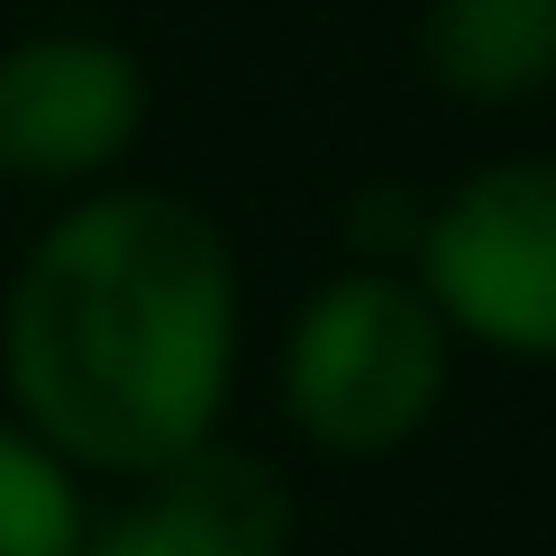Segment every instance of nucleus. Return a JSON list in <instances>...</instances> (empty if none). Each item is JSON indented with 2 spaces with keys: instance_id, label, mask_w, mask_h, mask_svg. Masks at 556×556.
I'll return each mask as SVG.
<instances>
[{
  "instance_id": "obj_1",
  "label": "nucleus",
  "mask_w": 556,
  "mask_h": 556,
  "mask_svg": "<svg viewBox=\"0 0 556 556\" xmlns=\"http://www.w3.org/2000/svg\"><path fill=\"white\" fill-rule=\"evenodd\" d=\"M247 274L165 182H101L37 219L0 283V410L83 483H128L228 438Z\"/></svg>"
},
{
  "instance_id": "obj_2",
  "label": "nucleus",
  "mask_w": 556,
  "mask_h": 556,
  "mask_svg": "<svg viewBox=\"0 0 556 556\" xmlns=\"http://www.w3.org/2000/svg\"><path fill=\"white\" fill-rule=\"evenodd\" d=\"M447 383L456 338L402 265L346 256L292 301L283 338H274V410L329 466H383V456L420 447L429 420L447 410Z\"/></svg>"
},
{
  "instance_id": "obj_3",
  "label": "nucleus",
  "mask_w": 556,
  "mask_h": 556,
  "mask_svg": "<svg viewBox=\"0 0 556 556\" xmlns=\"http://www.w3.org/2000/svg\"><path fill=\"white\" fill-rule=\"evenodd\" d=\"M410 283L456 346L556 365V155H493L420 211Z\"/></svg>"
},
{
  "instance_id": "obj_4",
  "label": "nucleus",
  "mask_w": 556,
  "mask_h": 556,
  "mask_svg": "<svg viewBox=\"0 0 556 556\" xmlns=\"http://www.w3.org/2000/svg\"><path fill=\"white\" fill-rule=\"evenodd\" d=\"M147 64L101 28H28L0 46V192L74 201L128 174L147 137Z\"/></svg>"
},
{
  "instance_id": "obj_5",
  "label": "nucleus",
  "mask_w": 556,
  "mask_h": 556,
  "mask_svg": "<svg viewBox=\"0 0 556 556\" xmlns=\"http://www.w3.org/2000/svg\"><path fill=\"white\" fill-rule=\"evenodd\" d=\"M83 556H292V483L256 447L211 438L91 502Z\"/></svg>"
},
{
  "instance_id": "obj_6",
  "label": "nucleus",
  "mask_w": 556,
  "mask_h": 556,
  "mask_svg": "<svg viewBox=\"0 0 556 556\" xmlns=\"http://www.w3.org/2000/svg\"><path fill=\"white\" fill-rule=\"evenodd\" d=\"M420 74L456 110H520L556 91V0H429Z\"/></svg>"
},
{
  "instance_id": "obj_7",
  "label": "nucleus",
  "mask_w": 556,
  "mask_h": 556,
  "mask_svg": "<svg viewBox=\"0 0 556 556\" xmlns=\"http://www.w3.org/2000/svg\"><path fill=\"white\" fill-rule=\"evenodd\" d=\"M91 483L0 410V556H83Z\"/></svg>"
},
{
  "instance_id": "obj_8",
  "label": "nucleus",
  "mask_w": 556,
  "mask_h": 556,
  "mask_svg": "<svg viewBox=\"0 0 556 556\" xmlns=\"http://www.w3.org/2000/svg\"><path fill=\"white\" fill-rule=\"evenodd\" d=\"M0 201H10V192H0Z\"/></svg>"
}]
</instances>
